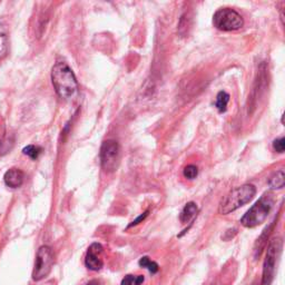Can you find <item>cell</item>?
Returning <instances> with one entry per match:
<instances>
[{
  "mask_svg": "<svg viewBox=\"0 0 285 285\" xmlns=\"http://www.w3.org/2000/svg\"><path fill=\"white\" fill-rule=\"evenodd\" d=\"M23 153L25 155H27V156L30 157L31 159H37L42 153V148L35 145H28L24 148Z\"/></svg>",
  "mask_w": 285,
  "mask_h": 285,
  "instance_id": "9a60e30c",
  "label": "cell"
},
{
  "mask_svg": "<svg viewBox=\"0 0 285 285\" xmlns=\"http://www.w3.org/2000/svg\"><path fill=\"white\" fill-rule=\"evenodd\" d=\"M230 101V95L225 92H219L216 96L215 106L219 113H224L228 108V104Z\"/></svg>",
  "mask_w": 285,
  "mask_h": 285,
  "instance_id": "7c38bea8",
  "label": "cell"
},
{
  "mask_svg": "<svg viewBox=\"0 0 285 285\" xmlns=\"http://www.w3.org/2000/svg\"><path fill=\"white\" fill-rule=\"evenodd\" d=\"M120 161V147L116 140L108 139L103 142L100 147L101 167L108 173L115 172Z\"/></svg>",
  "mask_w": 285,
  "mask_h": 285,
  "instance_id": "8992f818",
  "label": "cell"
},
{
  "mask_svg": "<svg viewBox=\"0 0 285 285\" xmlns=\"http://www.w3.org/2000/svg\"><path fill=\"white\" fill-rule=\"evenodd\" d=\"M54 265V253L49 246L44 245L37 252L34 271H32V280L42 281L48 276Z\"/></svg>",
  "mask_w": 285,
  "mask_h": 285,
  "instance_id": "52a82bcc",
  "label": "cell"
},
{
  "mask_svg": "<svg viewBox=\"0 0 285 285\" xmlns=\"http://www.w3.org/2000/svg\"><path fill=\"white\" fill-rule=\"evenodd\" d=\"M103 246L98 243H93L89 246L85 257V265L90 271H99L104 267L101 260Z\"/></svg>",
  "mask_w": 285,
  "mask_h": 285,
  "instance_id": "ba28073f",
  "label": "cell"
},
{
  "mask_svg": "<svg viewBox=\"0 0 285 285\" xmlns=\"http://www.w3.org/2000/svg\"><path fill=\"white\" fill-rule=\"evenodd\" d=\"M197 211H198V209H197V205L195 203H194V202L187 203L184 206V209L182 210V212H180V215H179L180 222H182L183 224H187L189 222H191L192 219L196 216Z\"/></svg>",
  "mask_w": 285,
  "mask_h": 285,
  "instance_id": "30bf717a",
  "label": "cell"
},
{
  "mask_svg": "<svg viewBox=\"0 0 285 285\" xmlns=\"http://www.w3.org/2000/svg\"><path fill=\"white\" fill-rule=\"evenodd\" d=\"M253 285H255V284H253Z\"/></svg>",
  "mask_w": 285,
  "mask_h": 285,
  "instance_id": "7402d4cb",
  "label": "cell"
},
{
  "mask_svg": "<svg viewBox=\"0 0 285 285\" xmlns=\"http://www.w3.org/2000/svg\"><path fill=\"white\" fill-rule=\"evenodd\" d=\"M255 194L256 189L252 184H244L237 187L223 198L218 207V213L222 215H228V214L236 211L239 207L248 204L250 200L253 199Z\"/></svg>",
  "mask_w": 285,
  "mask_h": 285,
  "instance_id": "7a4b0ae2",
  "label": "cell"
},
{
  "mask_svg": "<svg viewBox=\"0 0 285 285\" xmlns=\"http://www.w3.org/2000/svg\"><path fill=\"white\" fill-rule=\"evenodd\" d=\"M4 180L5 184L10 187V189H18L24 183L25 174L19 168H10L9 171L5 173Z\"/></svg>",
  "mask_w": 285,
  "mask_h": 285,
  "instance_id": "9c48e42d",
  "label": "cell"
},
{
  "mask_svg": "<svg viewBox=\"0 0 285 285\" xmlns=\"http://www.w3.org/2000/svg\"><path fill=\"white\" fill-rule=\"evenodd\" d=\"M87 285H100L99 281H97V280H92V281H89L87 283Z\"/></svg>",
  "mask_w": 285,
  "mask_h": 285,
  "instance_id": "44dd1931",
  "label": "cell"
},
{
  "mask_svg": "<svg viewBox=\"0 0 285 285\" xmlns=\"http://www.w3.org/2000/svg\"><path fill=\"white\" fill-rule=\"evenodd\" d=\"M184 177L187 179H194L197 177L198 175V168L195 165H187L184 168Z\"/></svg>",
  "mask_w": 285,
  "mask_h": 285,
  "instance_id": "ac0fdd59",
  "label": "cell"
},
{
  "mask_svg": "<svg viewBox=\"0 0 285 285\" xmlns=\"http://www.w3.org/2000/svg\"><path fill=\"white\" fill-rule=\"evenodd\" d=\"M138 264H139V267L144 268V269H147L148 271L151 272L152 274L157 273L158 270H159V268H158V264H157L156 262L152 261L151 258L148 257V256H142V257L140 258V260H139Z\"/></svg>",
  "mask_w": 285,
  "mask_h": 285,
  "instance_id": "4fadbf2b",
  "label": "cell"
},
{
  "mask_svg": "<svg viewBox=\"0 0 285 285\" xmlns=\"http://www.w3.org/2000/svg\"><path fill=\"white\" fill-rule=\"evenodd\" d=\"M282 239L280 237H276L272 239L269 244L267 257H265L264 265H263V277H262V285H271L273 282L274 274H275V265L278 255L282 250Z\"/></svg>",
  "mask_w": 285,
  "mask_h": 285,
  "instance_id": "5b68a950",
  "label": "cell"
},
{
  "mask_svg": "<svg viewBox=\"0 0 285 285\" xmlns=\"http://www.w3.org/2000/svg\"><path fill=\"white\" fill-rule=\"evenodd\" d=\"M147 215H148V211H146L144 214H141V215L139 216V217H137L135 219V221H133L132 222V224H129V226L128 228H132V226H135V225H137V224H139L141 221H144V219L147 217Z\"/></svg>",
  "mask_w": 285,
  "mask_h": 285,
  "instance_id": "ffe728a7",
  "label": "cell"
},
{
  "mask_svg": "<svg viewBox=\"0 0 285 285\" xmlns=\"http://www.w3.org/2000/svg\"><path fill=\"white\" fill-rule=\"evenodd\" d=\"M51 82L57 95L64 100H71L78 94V83L74 71L63 60L57 62L51 69Z\"/></svg>",
  "mask_w": 285,
  "mask_h": 285,
  "instance_id": "6da1fadb",
  "label": "cell"
},
{
  "mask_svg": "<svg viewBox=\"0 0 285 285\" xmlns=\"http://www.w3.org/2000/svg\"><path fill=\"white\" fill-rule=\"evenodd\" d=\"M145 281V277L142 275H126L120 283V285H140Z\"/></svg>",
  "mask_w": 285,
  "mask_h": 285,
  "instance_id": "5bb4252c",
  "label": "cell"
},
{
  "mask_svg": "<svg viewBox=\"0 0 285 285\" xmlns=\"http://www.w3.org/2000/svg\"><path fill=\"white\" fill-rule=\"evenodd\" d=\"M285 185V174L283 170L274 173L269 179V186L272 190H281Z\"/></svg>",
  "mask_w": 285,
  "mask_h": 285,
  "instance_id": "8fae6325",
  "label": "cell"
},
{
  "mask_svg": "<svg viewBox=\"0 0 285 285\" xmlns=\"http://www.w3.org/2000/svg\"><path fill=\"white\" fill-rule=\"evenodd\" d=\"M214 27L222 31H234L243 27L244 21L237 11L231 8H222L213 16Z\"/></svg>",
  "mask_w": 285,
  "mask_h": 285,
  "instance_id": "277c9868",
  "label": "cell"
},
{
  "mask_svg": "<svg viewBox=\"0 0 285 285\" xmlns=\"http://www.w3.org/2000/svg\"><path fill=\"white\" fill-rule=\"evenodd\" d=\"M190 21H191V18L189 17V15H187V14H184L182 16V18H180V23H179V26H178V31H179V34L182 35L183 37L189 34V31H187V29L191 28Z\"/></svg>",
  "mask_w": 285,
  "mask_h": 285,
  "instance_id": "2e32d148",
  "label": "cell"
},
{
  "mask_svg": "<svg viewBox=\"0 0 285 285\" xmlns=\"http://www.w3.org/2000/svg\"><path fill=\"white\" fill-rule=\"evenodd\" d=\"M8 53V38L3 32H0V62L7 56Z\"/></svg>",
  "mask_w": 285,
  "mask_h": 285,
  "instance_id": "e0dca14e",
  "label": "cell"
},
{
  "mask_svg": "<svg viewBox=\"0 0 285 285\" xmlns=\"http://www.w3.org/2000/svg\"><path fill=\"white\" fill-rule=\"evenodd\" d=\"M272 206H273V197L269 193L264 194L241 218V224L249 229L256 228L268 218Z\"/></svg>",
  "mask_w": 285,
  "mask_h": 285,
  "instance_id": "3957f363",
  "label": "cell"
},
{
  "mask_svg": "<svg viewBox=\"0 0 285 285\" xmlns=\"http://www.w3.org/2000/svg\"><path fill=\"white\" fill-rule=\"evenodd\" d=\"M273 148L277 152V153H284L285 150V140L283 137L277 138L273 141Z\"/></svg>",
  "mask_w": 285,
  "mask_h": 285,
  "instance_id": "d6986e66",
  "label": "cell"
}]
</instances>
